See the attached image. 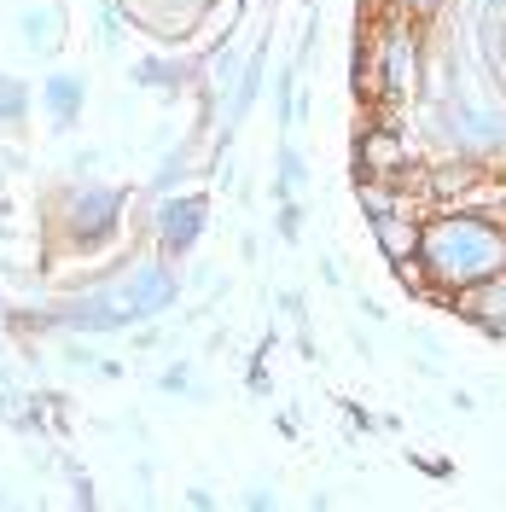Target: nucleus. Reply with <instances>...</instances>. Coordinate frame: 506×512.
Wrapping results in <instances>:
<instances>
[{
  "label": "nucleus",
  "instance_id": "nucleus-1",
  "mask_svg": "<svg viewBox=\"0 0 506 512\" xmlns=\"http://www.w3.org/2000/svg\"><path fill=\"white\" fill-rule=\"evenodd\" d=\"M419 262L431 274V286L466 291L489 274H506V222L472 204H448L425 216L419 233Z\"/></svg>",
  "mask_w": 506,
  "mask_h": 512
},
{
  "label": "nucleus",
  "instance_id": "nucleus-2",
  "mask_svg": "<svg viewBox=\"0 0 506 512\" xmlns=\"http://www.w3.org/2000/svg\"><path fill=\"white\" fill-rule=\"evenodd\" d=\"M373 70L384 82V105L373 117L396 123V111L408 99H419V88H425V30L413 24L408 12H384L379 18V30H373Z\"/></svg>",
  "mask_w": 506,
  "mask_h": 512
},
{
  "label": "nucleus",
  "instance_id": "nucleus-3",
  "mask_svg": "<svg viewBox=\"0 0 506 512\" xmlns=\"http://www.w3.org/2000/svg\"><path fill=\"white\" fill-rule=\"evenodd\" d=\"M123 210H128V192L123 187H105V181L53 192V216H59L64 239H70L76 251H99V245L123 227Z\"/></svg>",
  "mask_w": 506,
  "mask_h": 512
},
{
  "label": "nucleus",
  "instance_id": "nucleus-4",
  "mask_svg": "<svg viewBox=\"0 0 506 512\" xmlns=\"http://www.w3.org/2000/svg\"><path fill=\"white\" fill-rule=\"evenodd\" d=\"M111 297L128 315V326H140V320H158L181 297V274H175L169 256H152V262H134V274H128L123 286H111Z\"/></svg>",
  "mask_w": 506,
  "mask_h": 512
},
{
  "label": "nucleus",
  "instance_id": "nucleus-5",
  "mask_svg": "<svg viewBox=\"0 0 506 512\" xmlns=\"http://www.w3.org/2000/svg\"><path fill=\"white\" fill-rule=\"evenodd\" d=\"M210 227V198L204 192H163L158 216H152V239H158V256H187Z\"/></svg>",
  "mask_w": 506,
  "mask_h": 512
},
{
  "label": "nucleus",
  "instance_id": "nucleus-6",
  "mask_svg": "<svg viewBox=\"0 0 506 512\" xmlns=\"http://www.w3.org/2000/svg\"><path fill=\"white\" fill-rule=\"evenodd\" d=\"M448 315L472 320L483 338H495V344H506V274H489V280H477V286H466L460 297H454V309Z\"/></svg>",
  "mask_w": 506,
  "mask_h": 512
},
{
  "label": "nucleus",
  "instance_id": "nucleus-7",
  "mask_svg": "<svg viewBox=\"0 0 506 512\" xmlns=\"http://www.w3.org/2000/svg\"><path fill=\"white\" fill-rule=\"evenodd\" d=\"M41 105H47V117H53V134H70V128L82 123L88 82H82V76H70V70H59V76H47V82H41Z\"/></svg>",
  "mask_w": 506,
  "mask_h": 512
},
{
  "label": "nucleus",
  "instance_id": "nucleus-8",
  "mask_svg": "<svg viewBox=\"0 0 506 512\" xmlns=\"http://www.w3.org/2000/svg\"><path fill=\"white\" fill-rule=\"evenodd\" d=\"M373 233V245H379L384 262H408L419 256V233H425V216H413V210H396V216H379V222H367Z\"/></svg>",
  "mask_w": 506,
  "mask_h": 512
},
{
  "label": "nucleus",
  "instance_id": "nucleus-9",
  "mask_svg": "<svg viewBox=\"0 0 506 512\" xmlns=\"http://www.w3.org/2000/svg\"><path fill=\"white\" fill-rule=\"evenodd\" d=\"M198 82V64L192 59H140L134 64V88H158V94H181Z\"/></svg>",
  "mask_w": 506,
  "mask_h": 512
},
{
  "label": "nucleus",
  "instance_id": "nucleus-10",
  "mask_svg": "<svg viewBox=\"0 0 506 512\" xmlns=\"http://www.w3.org/2000/svg\"><path fill=\"white\" fill-rule=\"evenodd\" d=\"M262 70H268V47H251V59H245V70H239V88H233V99H227V134L251 117L256 94H262Z\"/></svg>",
  "mask_w": 506,
  "mask_h": 512
},
{
  "label": "nucleus",
  "instance_id": "nucleus-11",
  "mask_svg": "<svg viewBox=\"0 0 506 512\" xmlns=\"http://www.w3.org/2000/svg\"><path fill=\"white\" fill-rule=\"evenodd\" d=\"M239 70H245V59L233 53V47H216V59L204 64V82H198V94L204 99H233V88H239Z\"/></svg>",
  "mask_w": 506,
  "mask_h": 512
},
{
  "label": "nucleus",
  "instance_id": "nucleus-12",
  "mask_svg": "<svg viewBox=\"0 0 506 512\" xmlns=\"http://www.w3.org/2000/svg\"><path fill=\"white\" fill-rule=\"evenodd\" d=\"M303 187H309V158L285 140L280 152H274V204H280V198H297Z\"/></svg>",
  "mask_w": 506,
  "mask_h": 512
},
{
  "label": "nucleus",
  "instance_id": "nucleus-13",
  "mask_svg": "<svg viewBox=\"0 0 506 512\" xmlns=\"http://www.w3.org/2000/svg\"><path fill=\"white\" fill-rule=\"evenodd\" d=\"M18 30H24V47H30V53H53V47H59V12H24V18H18Z\"/></svg>",
  "mask_w": 506,
  "mask_h": 512
},
{
  "label": "nucleus",
  "instance_id": "nucleus-14",
  "mask_svg": "<svg viewBox=\"0 0 506 512\" xmlns=\"http://www.w3.org/2000/svg\"><path fill=\"white\" fill-rule=\"evenodd\" d=\"M274 123H303V94H297V64H285L274 76Z\"/></svg>",
  "mask_w": 506,
  "mask_h": 512
},
{
  "label": "nucleus",
  "instance_id": "nucleus-15",
  "mask_svg": "<svg viewBox=\"0 0 506 512\" xmlns=\"http://www.w3.org/2000/svg\"><path fill=\"white\" fill-rule=\"evenodd\" d=\"M24 117H30V88H24L18 76H0V123L18 128Z\"/></svg>",
  "mask_w": 506,
  "mask_h": 512
},
{
  "label": "nucleus",
  "instance_id": "nucleus-16",
  "mask_svg": "<svg viewBox=\"0 0 506 512\" xmlns=\"http://www.w3.org/2000/svg\"><path fill=\"white\" fill-rule=\"evenodd\" d=\"M187 175H192V152L181 146V152H169V158H163V169L152 175V192L163 198V192H175V181H187Z\"/></svg>",
  "mask_w": 506,
  "mask_h": 512
},
{
  "label": "nucleus",
  "instance_id": "nucleus-17",
  "mask_svg": "<svg viewBox=\"0 0 506 512\" xmlns=\"http://www.w3.org/2000/svg\"><path fill=\"white\" fill-rule=\"evenodd\" d=\"M303 216H309V210H303V198H280V210H274V233H280L285 245H297V239H303Z\"/></svg>",
  "mask_w": 506,
  "mask_h": 512
},
{
  "label": "nucleus",
  "instance_id": "nucleus-18",
  "mask_svg": "<svg viewBox=\"0 0 506 512\" xmlns=\"http://www.w3.org/2000/svg\"><path fill=\"white\" fill-rule=\"evenodd\" d=\"M158 384L169 390V396H181V390H192V396H204V384L192 379V367H187V361H181V367H163V373H158Z\"/></svg>",
  "mask_w": 506,
  "mask_h": 512
},
{
  "label": "nucleus",
  "instance_id": "nucleus-19",
  "mask_svg": "<svg viewBox=\"0 0 506 512\" xmlns=\"http://www.w3.org/2000/svg\"><path fill=\"white\" fill-rule=\"evenodd\" d=\"M117 35H123V0L99 12V41H105V47H117Z\"/></svg>",
  "mask_w": 506,
  "mask_h": 512
},
{
  "label": "nucleus",
  "instance_id": "nucleus-20",
  "mask_svg": "<svg viewBox=\"0 0 506 512\" xmlns=\"http://www.w3.org/2000/svg\"><path fill=\"white\" fill-rule=\"evenodd\" d=\"M443 6H448V0H408V18H413V24H419V30H431Z\"/></svg>",
  "mask_w": 506,
  "mask_h": 512
},
{
  "label": "nucleus",
  "instance_id": "nucleus-21",
  "mask_svg": "<svg viewBox=\"0 0 506 512\" xmlns=\"http://www.w3.org/2000/svg\"><path fill=\"white\" fill-rule=\"evenodd\" d=\"M280 315H285V320H297V326L309 320V309H303V291H280Z\"/></svg>",
  "mask_w": 506,
  "mask_h": 512
},
{
  "label": "nucleus",
  "instance_id": "nucleus-22",
  "mask_svg": "<svg viewBox=\"0 0 506 512\" xmlns=\"http://www.w3.org/2000/svg\"><path fill=\"white\" fill-rule=\"evenodd\" d=\"M413 466H425V472H431V478H448V460H431V454H408Z\"/></svg>",
  "mask_w": 506,
  "mask_h": 512
},
{
  "label": "nucleus",
  "instance_id": "nucleus-23",
  "mask_svg": "<svg viewBox=\"0 0 506 512\" xmlns=\"http://www.w3.org/2000/svg\"><path fill=\"white\" fill-rule=\"evenodd\" d=\"M187 507H198V512H210V507H216V495H210V489H187Z\"/></svg>",
  "mask_w": 506,
  "mask_h": 512
},
{
  "label": "nucleus",
  "instance_id": "nucleus-24",
  "mask_svg": "<svg viewBox=\"0 0 506 512\" xmlns=\"http://www.w3.org/2000/svg\"><path fill=\"white\" fill-rule=\"evenodd\" d=\"M274 501H280V495H268V489H251V495H245V507H256V512L274 507Z\"/></svg>",
  "mask_w": 506,
  "mask_h": 512
},
{
  "label": "nucleus",
  "instance_id": "nucleus-25",
  "mask_svg": "<svg viewBox=\"0 0 506 512\" xmlns=\"http://www.w3.org/2000/svg\"><path fill=\"white\" fill-rule=\"evenodd\" d=\"M297 350H303V361H315V355H320V344H315V338H309V326L297 332Z\"/></svg>",
  "mask_w": 506,
  "mask_h": 512
},
{
  "label": "nucleus",
  "instance_id": "nucleus-26",
  "mask_svg": "<svg viewBox=\"0 0 506 512\" xmlns=\"http://www.w3.org/2000/svg\"><path fill=\"white\" fill-rule=\"evenodd\" d=\"M303 6H315V0H303Z\"/></svg>",
  "mask_w": 506,
  "mask_h": 512
}]
</instances>
